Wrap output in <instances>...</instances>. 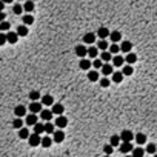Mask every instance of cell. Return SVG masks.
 <instances>
[{
	"label": "cell",
	"mask_w": 157,
	"mask_h": 157,
	"mask_svg": "<svg viewBox=\"0 0 157 157\" xmlns=\"http://www.w3.org/2000/svg\"><path fill=\"white\" fill-rule=\"evenodd\" d=\"M40 140H42V137H40V134H32V136H29L28 137V143H29V146H32V148H36V146H39L40 145Z\"/></svg>",
	"instance_id": "obj_1"
},
{
	"label": "cell",
	"mask_w": 157,
	"mask_h": 157,
	"mask_svg": "<svg viewBox=\"0 0 157 157\" xmlns=\"http://www.w3.org/2000/svg\"><path fill=\"white\" fill-rule=\"evenodd\" d=\"M28 109L31 111V113H34V114H37V113H40V111L43 109V105H42L40 102H37V100H34V102H31V105L28 106Z\"/></svg>",
	"instance_id": "obj_2"
},
{
	"label": "cell",
	"mask_w": 157,
	"mask_h": 157,
	"mask_svg": "<svg viewBox=\"0 0 157 157\" xmlns=\"http://www.w3.org/2000/svg\"><path fill=\"white\" fill-rule=\"evenodd\" d=\"M119 137H120V140H122V142H131V140L134 139V134H132L129 129H123V131H122V134H120Z\"/></svg>",
	"instance_id": "obj_3"
},
{
	"label": "cell",
	"mask_w": 157,
	"mask_h": 157,
	"mask_svg": "<svg viewBox=\"0 0 157 157\" xmlns=\"http://www.w3.org/2000/svg\"><path fill=\"white\" fill-rule=\"evenodd\" d=\"M53 136H54V139H53V140H54L56 143H62V142L65 140V132H63V131H62L60 128H59L57 131L54 129V132H53Z\"/></svg>",
	"instance_id": "obj_4"
},
{
	"label": "cell",
	"mask_w": 157,
	"mask_h": 157,
	"mask_svg": "<svg viewBox=\"0 0 157 157\" xmlns=\"http://www.w3.org/2000/svg\"><path fill=\"white\" fill-rule=\"evenodd\" d=\"M14 114H15V117H25L26 116V106L25 105H17L14 108Z\"/></svg>",
	"instance_id": "obj_5"
},
{
	"label": "cell",
	"mask_w": 157,
	"mask_h": 157,
	"mask_svg": "<svg viewBox=\"0 0 157 157\" xmlns=\"http://www.w3.org/2000/svg\"><path fill=\"white\" fill-rule=\"evenodd\" d=\"M100 70H102V74H103V76H109V74H113V73H114V68H113V65H111L109 62L103 63Z\"/></svg>",
	"instance_id": "obj_6"
},
{
	"label": "cell",
	"mask_w": 157,
	"mask_h": 157,
	"mask_svg": "<svg viewBox=\"0 0 157 157\" xmlns=\"http://www.w3.org/2000/svg\"><path fill=\"white\" fill-rule=\"evenodd\" d=\"M17 40H19V34L15 32V31H6V42L8 43H17Z\"/></svg>",
	"instance_id": "obj_7"
},
{
	"label": "cell",
	"mask_w": 157,
	"mask_h": 157,
	"mask_svg": "<svg viewBox=\"0 0 157 157\" xmlns=\"http://www.w3.org/2000/svg\"><path fill=\"white\" fill-rule=\"evenodd\" d=\"M54 125H56L57 128L63 129V128H65L66 125H68V119H66V117H65V116L62 114V116H59V117L56 119V123H54Z\"/></svg>",
	"instance_id": "obj_8"
},
{
	"label": "cell",
	"mask_w": 157,
	"mask_h": 157,
	"mask_svg": "<svg viewBox=\"0 0 157 157\" xmlns=\"http://www.w3.org/2000/svg\"><path fill=\"white\" fill-rule=\"evenodd\" d=\"M51 111H53V114L62 116V114L65 113V106H63L62 103H53V108H51Z\"/></svg>",
	"instance_id": "obj_9"
},
{
	"label": "cell",
	"mask_w": 157,
	"mask_h": 157,
	"mask_svg": "<svg viewBox=\"0 0 157 157\" xmlns=\"http://www.w3.org/2000/svg\"><path fill=\"white\" fill-rule=\"evenodd\" d=\"M25 122H26V125L32 126L34 123H37V122H39V117H37V114H34V113H29V114H26V117H25Z\"/></svg>",
	"instance_id": "obj_10"
},
{
	"label": "cell",
	"mask_w": 157,
	"mask_h": 157,
	"mask_svg": "<svg viewBox=\"0 0 157 157\" xmlns=\"http://www.w3.org/2000/svg\"><path fill=\"white\" fill-rule=\"evenodd\" d=\"M76 54H77L80 59H83V57H86V54H88V48H85V45H77V46H76Z\"/></svg>",
	"instance_id": "obj_11"
},
{
	"label": "cell",
	"mask_w": 157,
	"mask_h": 157,
	"mask_svg": "<svg viewBox=\"0 0 157 157\" xmlns=\"http://www.w3.org/2000/svg\"><path fill=\"white\" fill-rule=\"evenodd\" d=\"M132 143L131 142H122L120 143V152H123V154H128V152H131L132 151Z\"/></svg>",
	"instance_id": "obj_12"
},
{
	"label": "cell",
	"mask_w": 157,
	"mask_h": 157,
	"mask_svg": "<svg viewBox=\"0 0 157 157\" xmlns=\"http://www.w3.org/2000/svg\"><path fill=\"white\" fill-rule=\"evenodd\" d=\"M40 117L45 120V122H49L53 119V111L51 109H42L40 111Z\"/></svg>",
	"instance_id": "obj_13"
},
{
	"label": "cell",
	"mask_w": 157,
	"mask_h": 157,
	"mask_svg": "<svg viewBox=\"0 0 157 157\" xmlns=\"http://www.w3.org/2000/svg\"><path fill=\"white\" fill-rule=\"evenodd\" d=\"M120 46V51L122 53H131V49H132V43L131 42H128V40H125V42H122V45H119Z\"/></svg>",
	"instance_id": "obj_14"
},
{
	"label": "cell",
	"mask_w": 157,
	"mask_h": 157,
	"mask_svg": "<svg viewBox=\"0 0 157 157\" xmlns=\"http://www.w3.org/2000/svg\"><path fill=\"white\" fill-rule=\"evenodd\" d=\"M96 42V34H93V32H86L85 36H83V43H86V45H93Z\"/></svg>",
	"instance_id": "obj_15"
},
{
	"label": "cell",
	"mask_w": 157,
	"mask_h": 157,
	"mask_svg": "<svg viewBox=\"0 0 157 157\" xmlns=\"http://www.w3.org/2000/svg\"><path fill=\"white\" fill-rule=\"evenodd\" d=\"M43 106H53V103H54V97L53 96H49V94H46V96H43L42 97V102H40Z\"/></svg>",
	"instance_id": "obj_16"
},
{
	"label": "cell",
	"mask_w": 157,
	"mask_h": 157,
	"mask_svg": "<svg viewBox=\"0 0 157 157\" xmlns=\"http://www.w3.org/2000/svg\"><path fill=\"white\" fill-rule=\"evenodd\" d=\"M108 37L111 39V42H113V43H117V42L122 40V34H120V31H113V32H109Z\"/></svg>",
	"instance_id": "obj_17"
},
{
	"label": "cell",
	"mask_w": 157,
	"mask_h": 157,
	"mask_svg": "<svg viewBox=\"0 0 157 157\" xmlns=\"http://www.w3.org/2000/svg\"><path fill=\"white\" fill-rule=\"evenodd\" d=\"M123 74H122V71H116V73H113L111 74V80H113L114 83H120L122 80H123Z\"/></svg>",
	"instance_id": "obj_18"
},
{
	"label": "cell",
	"mask_w": 157,
	"mask_h": 157,
	"mask_svg": "<svg viewBox=\"0 0 157 157\" xmlns=\"http://www.w3.org/2000/svg\"><path fill=\"white\" fill-rule=\"evenodd\" d=\"M111 60H113V66H122V65L125 63V57H122V56H119V54H116Z\"/></svg>",
	"instance_id": "obj_19"
},
{
	"label": "cell",
	"mask_w": 157,
	"mask_h": 157,
	"mask_svg": "<svg viewBox=\"0 0 157 157\" xmlns=\"http://www.w3.org/2000/svg\"><path fill=\"white\" fill-rule=\"evenodd\" d=\"M15 32L19 34V37H25V36H28V26L22 23V25H19V28H17Z\"/></svg>",
	"instance_id": "obj_20"
},
{
	"label": "cell",
	"mask_w": 157,
	"mask_h": 157,
	"mask_svg": "<svg viewBox=\"0 0 157 157\" xmlns=\"http://www.w3.org/2000/svg\"><path fill=\"white\" fill-rule=\"evenodd\" d=\"M36 8L34 2H31V0H25V3H23V11L25 12H32Z\"/></svg>",
	"instance_id": "obj_21"
},
{
	"label": "cell",
	"mask_w": 157,
	"mask_h": 157,
	"mask_svg": "<svg viewBox=\"0 0 157 157\" xmlns=\"http://www.w3.org/2000/svg\"><path fill=\"white\" fill-rule=\"evenodd\" d=\"M134 139H136V142H137L139 146H142V145L146 143V136H145V134H142V132L136 134V136H134Z\"/></svg>",
	"instance_id": "obj_22"
},
{
	"label": "cell",
	"mask_w": 157,
	"mask_h": 157,
	"mask_svg": "<svg viewBox=\"0 0 157 157\" xmlns=\"http://www.w3.org/2000/svg\"><path fill=\"white\" fill-rule=\"evenodd\" d=\"M79 66H80V70H85V71H88L89 68H91V60H88V59H82L80 60V63H79Z\"/></svg>",
	"instance_id": "obj_23"
},
{
	"label": "cell",
	"mask_w": 157,
	"mask_h": 157,
	"mask_svg": "<svg viewBox=\"0 0 157 157\" xmlns=\"http://www.w3.org/2000/svg\"><path fill=\"white\" fill-rule=\"evenodd\" d=\"M125 62H126L128 65H132V63H136V62H137V56L134 54V53H126Z\"/></svg>",
	"instance_id": "obj_24"
},
{
	"label": "cell",
	"mask_w": 157,
	"mask_h": 157,
	"mask_svg": "<svg viewBox=\"0 0 157 157\" xmlns=\"http://www.w3.org/2000/svg\"><path fill=\"white\" fill-rule=\"evenodd\" d=\"M108 36H109V29H108L106 26L99 28V31H97V37H100V39H106Z\"/></svg>",
	"instance_id": "obj_25"
},
{
	"label": "cell",
	"mask_w": 157,
	"mask_h": 157,
	"mask_svg": "<svg viewBox=\"0 0 157 157\" xmlns=\"http://www.w3.org/2000/svg\"><path fill=\"white\" fill-rule=\"evenodd\" d=\"M51 143H53V139H51L49 136H45V137H42V140H40V145H42L43 148H49Z\"/></svg>",
	"instance_id": "obj_26"
},
{
	"label": "cell",
	"mask_w": 157,
	"mask_h": 157,
	"mask_svg": "<svg viewBox=\"0 0 157 157\" xmlns=\"http://www.w3.org/2000/svg\"><path fill=\"white\" fill-rule=\"evenodd\" d=\"M111 59H113V54H111L109 51H102V54H100V60L102 62H111Z\"/></svg>",
	"instance_id": "obj_27"
},
{
	"label": "cell",
	"mask_w": 157,
	"mask_h": 157,
	"mask_svg": "<svg viewBox=\"0 0 157 157\" xmlns=\"http://www.w3.org/2000/svg\"><path fill=\"white\" fill-rule=\"evenodd\" d=\"M97 54H99V48H96V46H91V48H88V57L89 59H96L97 57Z\"/></svg>",
	"instance_id": "obj_28"
},
{
	"label": "cell",
	"mask_w": 157,
	"mask_h": 157,
	"mask_svg": "<svg viewBox=\"0 0 157 157\" xmlns=\"http://www.w3.org/2000/svg\"><path fill=\"white\" fill-rule=\"evenodd\" d=\"M22 126H23V117H15V119L12 120V128L20 129Z\"/></svg>",
	"instance_id": "obj_29"
},
{
	"label": "cell",
	"mask_w": 157,
	"mask_h": 157,
	"mask_svg": "<svg viewBox=\"0 0 157 157\" xmlns=\"http://www.w3.org/2000/svg\"><path fill=\"white\" fill-rule=\"evenodd\" d=\"M19 137H20V139H28V137H29V129L22 126V128L19 129Z\"/></svg>",
	"instance_id": "obj_30"
},
{
	"label": "cell",
	"mask_w": 157,
	"mask_h": 157,
	"mask_svg": "<svg viewBox=\"0 0 157 157\" xmlns=\"http://www.w3.org/2000/svg\"><path fill=\"white\" fill-rule=\"evenodd\" d=\"M32 126H34V132H36V134H43V132H45V125H43V123H39V122H37V123H34Z\"/></svg>",
	"instance_id": "obj_31"
},
{
	"label": "cell",
	"mask_w": 157,
	"mask_h": 157,
	"mask_svg": "<svg viewBox=\"0 0 157 157\" xmlns=\"http://www.w3.org/2000/svg\"><path fill=\"white\" fill-rule=\"evenodd\" d=\"M145 149L143 148H132V157H143Z\"/></svg>",
	"instance_id": "obj_32"
},
{
	"label": "cell",
	"mask_w": 157,
	"mask_h": 157,
	"mask_svg": "<svg viewBox=\"0 0 157 157\" xmlns=\"http://www.w3.org/2000/svg\"><path fill=\"white\" fill-rule=\"evenodd\" d=\"M88 80L89 82H97L99 80V73L97 71H89L88 73Z\"/></svg>",
	"instance_id": "obj_33"
},
{
	"label": "cell",
	"mask_w": 157,
	"mask_h": 157,
	"mask_svg": "<svg viewBox=\"0 0 157 157\" xmlns=\"http://www.w3.org/2000/svg\"><path fill=\"white\" fill-rule=\"evenodd\" d=\"M132 73H134V70H132L131 65H125L123 68H122V74H123V76H131Z\"/></svg>",
	"instance_id": "obj_34"
},
{
	"label": "cell",
	"mask_w": 157,
	"mask_h": 157,
	"mask_svg": "<svg viewBox=\"0 0 157 157\" xmlns=\"http://www.w3.org/2000/svg\"><path fill=\"white\" fill-rule=\"evenodd\" d=\"M54 129H56V125H54V123H49V122L45 123V132H46V134H53Z\"/></svg>",
	"instance_id": "obj_35"
},
{
	"label": "cell",
	"mask_w": 157,
	"mask_h": 157,
	"mask_svg": "<svg viewBox=\"0 0 157 157\" xmlns=\"http://www.w3.org/2000/svg\"><path fill=\"white\" fill-rule=\"evenodd\" d=\"M108 46H109V45H108V42H106L105 39H100V40H99V43H97V48H99V49H102V51L108 49Z\"/></svg>",
	"instance_id": "obj_36"
},
{
	"label": "cell",
	"mask_w": 157,
	"mask_h": 157,
	"mask_svg": "<svg viewBox=\"0 0 157 157\" xmlns=\"http://www.w3.org/2000/svg\"><path fill=\"white\" fill-rule=\"evenodd\" d=\"M34 23V17L31 14H25L23 15V25H32Z\"/></svg>",
	"instance_id": "obj_37"
},
{
	"label": "cell",
	"mask_w": 157,
	"mask_h": 157,
	"mask_svg": "<svg viewBox=\"0 0 157 157\" xmlns=\"http://www.w3.org/2000/svg\"><path fill=\"white\" fill-rule=\"evenodd\" d=\"M108 49H109L111 54H119V53H120V46H119L117 43H113L111 46H108Z\"/></svg>",
	"instance_id": "obj_38"
},
{
	"label": "cell",
	"mask_w": 157,
	"mask_h": 157,
	"mask_svg": "<svg viewBox=\"0 0 157 157\" xmlns=\"http://www.w3.org/2000/svg\"><path fill=\"white\" fill-rule=\"evenodd\" d=\"M9 29H11V25L8 23L6 20H2V22H0V31L6 32V31H9Z\"/></svg>",
	"instance_id": "obj_39"
},
{
	"label": "cell",
	"mask_w": 157,
	"mask_h": 157,
	"mask_svg": "<svg viewBox=\"0 0 157 157\" xmlns=\"http://www.w3.org/2000/svg\"><path fill=\"white\" fill-rule=\"evenodd\" d=\"M12 12H14V14H17V15H20L22 12H23V6H22L20 3H15V5L12 6Z\"/></svg>",
	"instance_id": "obj_40"
},
{
	"label": "cell",
	"mask_w": 157,
	"mask_h": 157,
	"mask_svg": "<svg viewBox=\"0 0 157 157\" xmlns=\"http://www.w3.org/2000/svg\"><path fill=\"white\" fill-rule=\"evenodd\" d=\"M109 145L111 146H119L120 145V137L119 136H113V137H111V140H109Z\"/></svg>",
	"instance_id": "obj_41"
},
{
	"label": "cell",
	"mask_w": 157,
	"mask_h": 157,
	"mask_svg": "<svg viewBox=\"0 0 157 157\" xmlns=\"http://www.w3.org/2000/svg\"><path fill=\"white\" fill-rule=\"evenodd\" d=\"M91 65L94 66V68H96V70H100V68H102V65H103V62H102L100 59H97V57H96V59H93V62H91Z\"/></svg>",
	"instance_id": "obj_42"
},
{
	"label": "cell",
	"mask_w": 157,
	"mask_h": 157,
	"mask_svg": "<svg viewBox=\"0 0 157 157\" xmlns=\"http://www.w3.org/2000/svg\"><path fill=\"white\" fill-rule=\"evenodd\" d=\"M155 149H157V146H155L154 143H148V145H146V152H148V154H154Z\"/></svg>",
	"instance_id": "obj_43"
},
{
	"label": "cell",
	"mask_w": 157,
	"mask_h": 157,
	"mask_svg": "<svg viewBox=\"0 0 157 157\" xmlns=\"http://www.w3.org/2000/svg\"><path fill=\"white\" fill-rule=\"evenodd\" d=\"M99 82H100V86H103V88H108V86H109V83H111V82H109V79H108L106 76H105L103 79H100Z\"/></svg>",
	"instance_id": "obj_44"
},
{
	"label": "cell",
	"mask_w": 157,
	"mask_h": 157,
	"mask_svg": "<svg viewBox=\"0 0 157 157\" xmlns=\"http://www.w3.org/2000/svg\"><path fill=\"white\" fill-rule=\"evenodd\" d=\"M29 99H31L32 102H34V100H39V99H40V93H39V91H31V93H29Z\"/></svg>",
	"instance_id": "obj_45"
},
{
	"label": "cell",
	"mask_w": 157,
	"mask_h": 157,
	"mask_svg": "<svg viewBox=\"0 0 157 157\" xmlns=\"http://www.w3.org/2000/svg\"><path fill=\"white\" fill-rule=\"evenodd\" d=\"M103 151H105V154L111 155V154H113V151H114V146H111V145H105V146H103Z\"/></svg>",
	"instance_id": "obj_46"
},
{
	"label": "cell",
	"mask_w": 157,
	"mask_h": 157,
	"mask_svg": "<svg viewBox=\"0 0 157 157\" xmlns=\"http://www.w3.org/2000/svg\"><path fill=\"white\" fill-rule=\"evenodd\" d=\"M6 43V32H0V46H2V45H5Z\"/></svg>",
	"instance_id": "obj_47"
},
{
	"label": "cell",
	"mask_w": 157,
	"mask_h": 157,
	"mask_svg": "<svg viewBox=\"0 0 157 157\" xmlns=\"http://www.w3.org/2000/svg\"><path fill=\"white\" fill-rule=\"evenodd\" d=\"M5 17H6V15H5V12H3V11H0V22L5 20Z\"/></svg>",
	"instance_id": "obj_48"
},
{
	"label": "cell",
	"mask_w": 157,
	"mask_h": 157,
	"mask_svg": "<svg viewBox=\"0 0 157 157\" xmlns=\"http://www.w3.org/2000/svg\"><path fill=\"white\" fill-rule=\"evenodd\" d=\"M3 8H5V2H3V0H0V11H3Z\"/></svg>",
	"instance_id": "obj_49"
},
{
	"label": "cell",
	"mask_w": 157,
	"mask_h": 157,
	"mask_svg": "<svg viewBox=\"0 0 157 157\" xmlns=\"http://www.w3.org/2000/svg\"><path fill=\"white\" fill-rule=\"evenodd\" d=\"M3 2H5V3H11V2H12V0H3Z\"/></svg>",
	"instance_id": "obj_50"
},
{
	"label": "cell",
	"mask_w": 157,
	"mask_h": 157,
	"mask_svg": "<svg viewBox=\"0 0 157 157\" xmlns=\"http://www.w3.org/2000/svg\"><path fill=\"white\" fill-rule=\"evenodd\" d=\"M125 157H132V154H131V155H128V154H126V155H125Z\"/></svg>",
	"instance_id": "obj_51"
},
{
	"label": "cell",
	"mask_w": 157,
	"mask_h": 157,
	"mask_svg": "<svg viewBox=\"0 0 157 157\" xmlns=\"http://www.w3.org/2000/svg\"><path fill=\"white\" fill-rule=\"evenodd\" d=\"M103 157H111V155H108V154H105V155H103Z\"/></svg>",
	"instance_id": "obj_52"
},
{
	"label": "cell",
	"mask_w": 157,
	"mask_h": 157,
	"mask_svg": "<svg viewBox=\"0 0 157 157\" xmlns=\"http://www.w3.org/2000/svg\"><path fill=\"white\" fill-rule=\"evenodd\" d=\"M152 157H157V154H155V152H154V155H152Z\"/></svg>",
	"instance_id": "obj_53"
},
{
	"label": "cell",
	"mask_w": 157,
	"mask_h": 157,
	"mask_svg": "<svg viewBox=\"0 0 157 157\" xmlns=\"http://www.w3.org/2000/svg\"><path fill=\"white\" fill-rule=\"evenodd\" d=\"M143 157H145V155H143Z\"/></svg>",
	"instance_id": "obj_54"
}]
</instances>
